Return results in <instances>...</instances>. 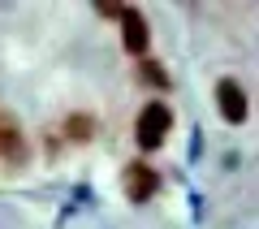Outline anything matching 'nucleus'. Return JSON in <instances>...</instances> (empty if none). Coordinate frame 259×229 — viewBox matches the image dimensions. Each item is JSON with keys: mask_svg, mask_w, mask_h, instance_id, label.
Returning <instances> with one entry per match:
<instances>
[{"mask_svg": "<svg viewBox=\"0 0 259 229\" xmlns=\"http://www.w3.org/2000/svg\"><path fill=\"white\" fill-rule=\"evenodd\" d=\"M216 104H221L225 121H242L246 117V91H242L233 78H221V83H216Z\"/></svg>", "mask_w": 259, "mask_h": 229, "instance_id": "nucleus-4", "label": "nucleus"}, {"mask_svg": "<svg viewBox=\"0 0 259 229\" xmlns=\"http://www.w3.org/2000/svg\"><path fill=\"white\" fill-rule=\"evenodd\" d=\"M139 147L143 151H156V147H164V138H168V130H173V112H168V104L164 100H151L147 108L139 112Z\"/></svg>", "mask_w": 259, "mask_h": 229, "instance_id": "nucleus-1", "label": "nucleus"}, {"mask_svg": "<svg viewBox=\"0 0 259 229\" xmlns=\"http://www.w3.org/2000/svg\"><path fill=\"white\" fill-rule=\"evenodd\" d=\"M100 18H125V5H95Z\"/></svg>", "mask_w": 259, "mask_h": 229, "instance_id": "nucleus-8", "label": "nucleus"}, {"mask_svg": "<svg viewBox=\"0 0 259 229\" xmlns=\"http://www.w3.org/2000/svg\"><path fill=\"white\" fill-rule=\"evenodd\" d=\"M121 26H125V48L134 56H147V44H151V30L147 22H143L139 9H125V18H121Z\"/></svg>", "mask_w": 259, "mask_h": 229, "instance_id": "nucleus-5", "label": "nucleus"}, {"mask_svg": "<svg viewBox=\"0 0 259 229\" xmlns=\"http://www.w3.org/2000/svg\"><path fill=\"white\" fill-rule=\"evenodd\" d=\"M139 73H143V83H147V87H156V91H164V87H168V73L160 69L156 61H147V56L139 61Z\"/></svg>", "mask_w": 259, "mask_h": 229, "instance_id": "nucleus-7", "label": "nucleus"}, {"mask_svg": "<svg viewBox=\"0 0 259 229\" xmlns=\"http://www.w3.org/2000/svg\"><path fill=\"white\" fill-rule=\"evenodd\" d=\"M156 190H160V173H156L151 165H143V160H139V165L125 169V195H130L134 203H147Z\"/></svg>", "mask_w": 259, "mask_h": 229, "instance_id": "nucleus-3", "label": "nucleus"}, {"mask_svg": "<svg viewBox=\"0 0 259 229\" xmlns=\"http://www.w3.org/2000/svg\"><path fill=\"white\" fill-rule=\"evenodd\" d=\"M65 134L74 138V143H87V138L95 134V117H87V112H74V117L65 121Z\"/></svg>", "mask_w": 259, "mask_h": 229, "instance_id": "nucleus-6", "label": "nucleus"}, {"mask_svg": "<svg viewBox=\"0 0 259 229\" xmlns=\"http://www.w3.org/2000/svg\"><path fill=\"white\" fill-rule=\"evenodd\" d=\"M0 160L5 165H26V130L9 108H0Z\"/></svg>", "mask_w": 259, "mask_h": 229, "instance_id": "nucleus-2", "label": "nucleus"}]
</instances>
